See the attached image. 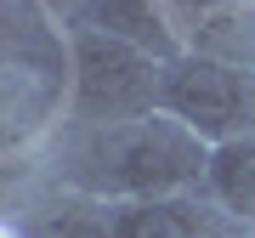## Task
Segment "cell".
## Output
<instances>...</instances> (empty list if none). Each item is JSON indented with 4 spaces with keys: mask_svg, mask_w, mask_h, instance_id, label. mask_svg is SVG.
I'll return each instance as SVG.
<instances>
[{
    "mask_svg": "<svg viewBox=\"0 0 255 238\" xmlns=\"http://www.w3.org/2000/svg\"><path fill=\"white\" fill-rule=\"evenodd\" d=\"M63 28H91V34L125 40L136 51H153L164 63L182 51V23L164 0H80Z\"/></svg>",
    "mask_w": 255,
    "mask_h": 238,
    "instance_id": "5b68a950",
    "label": "cell"
},
{
    "mask_svg": "<svg viewBox=\"0 0 255 238\" xmlns=\"http://www.w3.org/2000/svg\"><path fill=\"white\" fill-rule=\"evenodd\" d=\"M0 238H23V221L17 216H0Z\"/></svg>",
    "mask_w": 255,
    "mask_h": 238,
    "instance_id": "30bf717a",
    "label": "cell"
},
{
    "mask_svg": "<svg viewBox=\"0 0 255 238\" xmlns=\"http://www.w3.org/2000/svg\"><path fill=\"white\" fill-rule=\"evenodd\" d=\"M164 6L176 11V23H199V17H210V11H227V6H250V0H164Z\"/></svg>",
    "mask_w": 255,
    "mask_h": 238,
    "instance_id": "ba28073f",
    "label": "cell"
},
{
    "mask_svg": "<svg viewBox=\"0 0 255 238\" xmlns=\"http://www.w3.org/2000/svg\"><path fill=\"white\" fill-rule=\"evenodd\" d=\"M210 142L193 136L164 108L114 119V125H63L46 147V182L85 193L97 204H130V199H176L204 187Z\"/></svg>",
    "mask_w": 255,
    "mask_h": 238,
    "instance_id": "6da1fadb",
    "label": "cell"
},
{
    "mask_svg": "<svg viewBox=\"0 0 255 238\" xmlns=\"http://www.w3.org/2000/svg\"><path fill=\"white\" fill-rule=\"evenodd\" d=\"M63 46H68L63 125H114V119L159 108L164 57L136 51L108 34H91V28H63Z\"/></svg>",
    "mask_w": 255,
    "mask_h": 238,
    "instance_id": "7a4b0ae2",
    "label": "cell"
},
{
    "mask_svg": "<svg viewBox=\"0 0 255 238\" xmlns=\"http://www.w3.org/2000/svg\"><path fill=\"white\" fill-rule=\"evenodd\" d=\"M159 108L204 142L244 136V130H255V68L182 46L159 74Z\"/></svg>",
    "mask_w": 255,
    "mask_h": 238,
    "instance_id": "3957f363",
    "label": "cell"
},
{
    "mask_svg": "<svg viewBox=\"0 0 255 238\" xmlns=\"http://www.w3.org/2000/svg\"><path fill=\"white\" fill-rule=\"evenodd\" d=\"M108 227H114V238H244L204 193L108 204Z\"/></svg>",
    "mask_w": 255,
    "mask_h": 238,
    "instance_id": "277c9868",
    "label": "cell"
},
{
    "mask_svg": "<svg viewBox=\"0 0 255 238\" xmlns=\"http://www.w3.org/2000/svg\"><path fill=\"white\" fill-rule=\"evenodd\" d=\"M199 193H204V199L216 204L244 238H255V130L227 136V142H210L204 187H199Z\"/></svg>",
    "mask_w": 255,
    "mask_h": 238,
    "instance_id": "8992f818",
    "label": "cell"
},
{
    "mask_svg": "<svg viewBox=\"0 0 255 238\" xmlns=\"http://www.w3.org/2000/svg\"><path fill=\"white\" fill-rule=\"evenodd\" d=\"M17 221H23V238H114L108 204L68 193V187H51V182L28 199V210Z\"/></svg>",
    "mask_w": 255,
    "mask_h": 238,
    "instance_id": "52a82bcc",
    "label": "cell"
},
{
    "mask_svg": "<svg viewBox=\"0 0 255 238\" xmlns=\"http://www.w3.org/2000/svg\"><path fill=\"white\" fill-rule=\"evenodd\" d=\"M34 6L46 11L51 23H68V17H74V6H80V0H34Z\"/></svg>",
    "mask_w": 255,
    "mask_h": 238,
    "instance_id": "9c48e42d",
    "label": "cell"
}]
</instances>
